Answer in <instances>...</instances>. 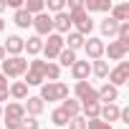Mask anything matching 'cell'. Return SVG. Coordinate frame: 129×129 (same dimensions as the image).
<instances>
[{
  "mask_svg": "<svg viewBox=\"0 0 129 129\" xmlns=\"http://www.w3.org/2000/svg\"><path fill=\"white\" fill-rule=\"evenodd\" d=\"M69 18H71V28H76L79 36H89L91 28H94V20L89 18V13L84 10V3L81 0H69Z\"/></svg>",
  "mask_w": 129,
  "mask_h": 129,
  "instance_id": "obj_1",
  "label": "cell"
},
{
  "mask_svg": "<svg viewBox=\"0 0 129 129\" xmlns=\"http://www.w3.org/2000/svg\"><path fill=\"white\" fill-rule=\"evenodd\" d=\"M25 71H28V61L23 56H5L0 74L5 79H20V76H25Z\"/></svg>",
  "mask_w": 129,
  "mask_h": 129,
  "instance_id": "obj_2",
  "label": "cell"
},
{
  "mask_svg": "<svg viewBox=\"0 0 129 129\" xmlns=\"http://www.w3.org/2000/svg\"><path fill=\"white\" fill-rule=\"evenodd\" d=\"M63 99H69V86L63 81L41 84V101H63Z\"/></svg>",
  "mask_w": 129,
  "mask_h": 129,
  "instance_id": "obj_3",
  "label": "cell"
},
{
  "mask_svg": "<svg viewBox=\"0 0 129 129\" xmlns=\"http://www.w3.org/2000/svg\"><path fill=\"white\" fill-rule=\"evenodd\" d=\"M3 119H5V126L8 129H20V121L25 119V109L20 101H10L5 109H3Z\"/></svg>",
  "mask_w": 129,
  "mask_h": 129,
  "instance_id": "obj_4",
  "label": "cell"
},
{
  "mask_svg": "<svg viewBox=\"0 0 129 129\" xmlns=\"http://www.w3.org/2000/svg\"><path fill=\"white\" fill-rule=\"evenodd\" d=\"M43 66H46V61H41V58H33V61H28V71H25V86H41V84H46V79H43Z\"/></svg>",
  "mask_w": 129,
  "mask_h": 129,
  "instance_id": "obj_5",
  "label": "cell"
},
{
  "mask_svg": "<svg viewBox=\"0 0 129 129\" xmlns=\"http://www.w3.org/2000/svg\"><path fill=\"white\" fill-rule=\"evenodd\" d=\"M66 48V41H63V36H58V33H51L48 36V41H43V56H46V61H53V58H58V53Z\"/></svg>",
  "mask_w": 129,
  "mask_h": 129,
  "instance_id": "obj_6",
  "label": "cell"
},
{
  "mask_svg": "<svg viewBox=\"0 0 129 129\" xmlns=\"http://www.w3.org/2000/svg\"><path fill=\"white\" fill-rule=\"evenodd\" d=\"M74 94H76V101L79 104H99V94H96V89L89 81H76Z\"/></svg>",
  "mask_w": 129,
  "mask_h": 129,
  "instance_id": "obj_7",
  "label": "cell"
},
{
  "mask_svg": "<svg viewBox=\"0 0 129 129\" xmlns=\"http://www.w3.org/2000/svg\"><path fill=\"white\" fill-rule=\"evenodd\" d=\"M129 81V63L126 61H119V66L116 69H109V81L106 84H111V86H124Z\"/></svg>",
  "mask_w": 129,
  "mask_h": 129,
  "instance_id": "obj_8",
  "label": "cell"
},
{
  "mask_svg": "<svg viewBox=\"0 0 129 129\" xmlns=\"http://www.w3.org/2000/svg\"><path fill=\"white\" fill-rule=\"evenodd\" d=\"M33 28H36V36H38V38L51 36V33H53V20H51V15H48V13L33 15Z\"/></svg>",
  "mask_w": 129,
  "mask_h": 129,
  "instance_id": "obj_9",
  "label": "cell"
},
{
  "mask_svg": "<svg viewBox=\"0 0 129 129\" xmlns=\"http://www.w3.org/2000/svg\"><path fill=\"white\" fill-rule=\"evenodd\" d=\"M84 51H86V56H89L91 61H99V58H104V41L89 36V41L84 43ZM89 58H86V61H89Z\"/></svg>",
  "mask_w": 129,
  "mask_h": 129,
  "instance_id": "obj_10",
  "label": "cell"
},
{
  "mask_svg": "<svg viewBox=\"0 0 129 129\" xmlns=\"http://www.w3.org/2000/svg\"><path fill=\"white\" fill-rule=\"evenodd\" d=\"M51 20H53V33H58V36L71 33V18H69V13H66V10L51 15Z\"/></svg>",
  "mask_w": 129,
  "mask_h": 129,
  "instance_id": "obj_11",
  "label": "cell"
},
{
  "mask_svg": "<svg viewBox=\"0 0 129 129\" xmlns=\"http://www.w3.org/2000/svg\"><path fill=\"white\" fill-rule=\"evenodd\" d=\"M5 56H20L23 53V38L20 36H8V41L3 43Z\"/></svg>",
  "mask_w": 129,
  "mask_h": 129,
  "instance_id": "obj_12",
  "label": "cell"
},
{
  "mask_svg": "<svg viewBox=\"0 0 129 129\" xmlns=\"http://www.w3.org/2000/svg\"><path fill=\"white\" fill-rule=\"evenodd\" d=\"M96 94H99V104H101V101H104V104H114V101L119 99V89L111 86V84H104L101 89H96Z\"/></svg>",
  "mask_w": 129,
  "mask_h": 129,
  "instance_id": "obj_13",
  "label": "cell"
},
{
  "mask_svg": "<svg viewBox=\"0 0 129 129\" xmlns=\"http://www.w3.org/2000/svg\"><path fill=\"white\" fill-rule=\"evenodd\" d=\"M119 106L116 104H101V111H99V119L101 121H106V124H114V121H119Z\"/></svg>",
  "mask_w": 129,
  "mask_h": 129,
  "instance_id": "obj_14",
  "label": "cell"
},
{
  "mask_svg": "<svg viewBox=\"0 0 129 129\" xmlns=\"http://www.w3.org/2000/svg\"><path fill=\"white\" fill-rule=\"evenodd\" d=\"M89 74H91V63H89V61H76L74 66H71V76H74V81H86Z\"/></svg>",
  "mask_w": 129,
  "mask_h": 129,
  "instance_id": "obj_15",
  "label": "cell"
},
{
  "mask_svg": "<svg viewBox=\"0 0 129 129\" xmlns=\"http://www.w3.org/2000/svg\"><path fill=\"white\" fill-rule=\"evenodd\" d=\"M104 56H109L111 61H124V56H126V48H124L119 41H111L109 46H104Z\"/></svg>",
  "mask_w": 129,
  "mask_h": 129,
  "instance_id": "obj_16",
  "label": "cell"
},
{
  "mask_svg": "<svg viewBox=\"0 0 129 129\" xmlns=\"http://www.w3.org/2000/svg\"><path fill=\"white\" fill-rule=\"evenodd\" d=\"M84 10L86 13H109L111 10V0H86Z\"/></svg>",
  "mask_w": 129,
  "mask_h": 129,
  "instance_id": "obj_17",
  "label": "cell"
},
{
  "mask_svg": "<svg viewBox=\"0 0 129 129\" xmlns=\"http://www.w3.org/2000/svg\"><path fill=\"white\" fill-rule=\"evenodd\" d=\"M23 109H25V114H28V116H38V114L46 109V104L41 101V96H28V99H25V104H23Z\"/></svg>",
  "mask_w": 129,
  "mask_h": 129,
  "instance_id": "obj_18",
  "label": "cell"
},
{
  "mask_svg": "<svg viewBox=\"0 0 129 129\" xmlns=\"http://www.w3.org/2000/svg\"><path fill=\"white\" fill-rule=\"evenodd\" d=\"M111 15L109 18H114L116 23H126L129 20V3H119V5H111V10H109Z\"/></svg>",
  "mask_w": 129,
  "mask_h": 129,
  "instance_id": "obj_19",
  "label": "cell"
},
{
  "mask_svg": "<svg viewBox=\"0 0 129 129\" xmlns=\"http://www.w3.org/2000/svg\"><path fill=\"white\" fill-rule=\"evenodd\" d=\"M23 51H28L30 56H38V53L43 51V38H38V36H30L28 41H23Z\"/></svg>",
  "mask_w": 129,
  "mask_h": 129,
  "instance_id": "obj_20",
  "label": "cell"
},
{
  "mask_svg": "<svg viewBox=\"0 0 129 129\" xmlns=\"http://www.w3.org/2000/svg\"><path fill=\"white\" fill-rule=\"evenodd\" d=\"M8 94H10L13 99H18V101H25V99H28V86H25L23 81H15V84L8 86Z\"/></svg>",
  "mask_w": 129,
  "mask_h": 129,
  "instance_id": "obj_21",
  "label": "cell"
},
{
  "mask_svg": "<svg viewBox=\"0 0 129 129\" xmlns=\"http://www.w3.org/2000/svg\"><path fill=\"white\" fill-rule=\"evenodd\" d=\"M61 109H63V111H66V114H69L71 119L81 114V104H79L76 99H63V101H61Z\"/></svg>",
  "mask_w": 129,
  "mask_h": 129,
  "instance_id": "obj_22",
  "label": "cell"
},
{
  "mask_svg": "<svg viewBox=\"0 0 129 129\" xmlns=\"http://www.w3.org/2000/svg\"><path fill=\"white\" fill-rule=\"evenodd\" d=\"M58 76H61V66H58V63H53V61H48L46 66H43V79L58 81Z\"/></svg>",
  "mask_w": 129,
  "mask_h": 129,
  "instance_id": "obj_23",
  "label": "cell"
},
{
  "mask_svg": "<svg viewBox=\"0 0 129 129\" xmlns=\"http://www.w3.org/2000/svg\"><path fill=\"white\" fill-rule=\"evenodd\" d=\"M23 10L28 15H38V13L46 10V3H43V0H28V3H23Z\"/></svg>",
  "mask_w": 129,
  "mask_h": 129,
  "instance_id": "obj_24",
  "label": "cell"
},
{
  "mask_svg": "<svg viewBox=\"0 0 129 129\" xmlns=\"http://www.w3.org/2000/svg\"><path fill=\"white\" fill-rule=\"evenodd\" d=\"M51 121H53L56 126H66V124L71 121V116H69L66 111H63V109L58 106V109H53V111H51Z\"/></svg>",
  "mask_w": 129,
  "mask_h": 129,
  "instance_id": "obj_25",
  "label": "cell"
},
{
  "mask_svg": "<svg viewBox=\"0 0 129 129\" xmlns=\"http://www.w3.org/2000/svg\"><path fill=\"white\" fill-rule=\"evenodd\" d=\"M76 61H79V58H76V53H74L71 48H63V51L58 53V63H61V66H69V69H71Z\"/></svg>",
  "mask_w": 129,
  "mask_h": 129,
  "instance_id": "obj_26",
  "label": "cell"
},
{
  "mask_svg": "<svg viewBox=\"0 0 129 129\" xmlns=\"http://www.w3.org/2000/svg\"><path fill=\"white\" fill-rule=\"evenodd\" d=\"M63 41H69V48H71L74 53H76L79 48H84V43H86V38H84V36H79L76 30H71V33H69V38H63Z\"/></svg>",
  "mask_w": 129,
  "mask_h": 129,
  "instance_id": "obj_27",
  "label": "cell"
},
{
  "mask_svg": "<svg viewBox=\"0 0 129 129\" xmlns=\"http://www.w3.org/2000/svg\"><path fill=\"white\" fill-rule=\"evenodd\" d=\"M13 20H15V25H18V28H28V25H33V15H28L23 8H20V10H15Z\"/></svg>",
  "mask_w": 129,
  "mask_h": 129,
  "instance_id": "obj_28",
  "label": "cell"
},
{
  "mask_svg": "<svg viewBox=\"0 0 129 129\" xmlns=\"http://www.w3.org/2000/svg\"><path fill=\"white\" fill-rule=\"evenodd\" d=\"M91 74H94V76H99V79H106V76H109V63H106V61H101V58H99V61H94V63H91Z\"/></svg>",
  "mask_w": 129,
  "mask_h": 129,
  "instance_id": "obj_29",
  "label": "cell"
},
{
  "mask_svg": "<svg viewBox=\"0 0 129 129\" xmlns=\"http://www.w3.org/2000/svg\"><path fill=\"white\" fill-rule=\"evenodd\" d=\"M116 30H119V23H116L114 18H104V20H101V33H104V36L111 38V36H116Z\"/></svg>",
  "mask_w": 129,
  "mask_h": 129,
  "instance_id": "obj_30",
  "label": "cell"
},
{
  "mask_svg": "<svg viewBox=\"0 0 129 129\" xmlns=\"http://www.w3.org/2000/svg\"><path fill=\"white\" fill-rule=\"evenodd\" d=\"M81 111H84V119H99L101 104H81Z\"/></svg>",
  "mask_w": 129,
  "mask_h": 129,
  "instance_id": "obj_31",
  "label": "cell"
},
{
  "mask_svg": "<svg viewBox=\"0 0 129 129\" xmlns=\"http://www.w3.org/2000/svg\"><path fill=\"white\" fill-rule=\"evenodd\" d=\"M46 8H48L51 13H63V8H66V0H48Z\"/></svg>",
  "mask_w": 129,
  "mask_h": 129,
  "instance_id": "obj_32",
  "label": "cell"
},
{
  "mask_svg": "<svg viewBox=\"0 0 129 129\" xmlns=\"http://www.w3.org/2000/svg\"><path fill=\"white\" fill-rule=\"evenodd\" d=\"M86 129H111V124H106L101 119H86Z\"/></svg>",
  "mask_w": 129,
  "mask_h": 129,
  "instance_id": "obj_33",
  "label": "cell"
},
{
  "mask_svg": "<svg viewBox=\"0 0 129 129\" xmlns=\"http://www.w3.org/2000/svg\"><path fill=\"white\" fill-rule=\"evenodd\" d=\"M8 96H10V94H8V79H5L3 74H0V104H3Z\"/></svg>",
  "mask_w": 129,
  "mask_h": 129,
  "instance_id": "obj_34",
  "label": "cell"
},
{
  "mask_svg": "<svg viewBox=\"0 0 129 129\" xmlns=\"http://www.w3.org/2000/svg\"><path fill=\"white\" fill-rule=\"evenodd\" d=\"M38 124H41V121H38L36 116H25V119L20 121V129H38Z\"/></svg>",
  "mask_w": 129,
  "mask_h": 129,
  "instance_id": "obj_35",
  "label": "cell"
},
{
  "mask_svg": "<svg viewBox=\"0 0 129 129\" xmlns=\"http://www.w3.org/2000/svg\"><path fill=\"white\" fill-rule=\"evenodd\" d=\"M69 129H86V119L79 114V116H74L71 121H69Z\"/></svg>",
  "mask_w": 129,
  "mask_h": 129,
  "instance_id": "obj_36",
  "label": "cell"
},
{
  "mask_svg": "<svg viewBox=\"0 0 129 129\" xmlns=\"http://www.w3.org/2000/svg\"><path fill=\"white\" fill-rule=\"evenodd\" d=\"M5 5H10V8L20 10V8H23V0H5Z\"/></svg>",
  "mask_w": 129,
  "mask_h": 129,
  "instance_id": "obj_37",
  "label": "cell"
},
{
  "mask_svg": "<svg viewBox=\"0 0 129 129\" xmlns=\"http://www.w3.org/2000/svg\"><path fill=\"white\" fill-rule=\"evenodd\" d=\"M5 61V51H3V43H0V63Z\"/></svg>",
  "mask_w": 129,
  "mask_h": 129,
  "instance_id": "obj_38",
  "label": "cell"
},
{
  "mask_svg": "<svg viewBox=\"0 0 129 129\" xmlns=\"http://www.w3.org/2000/svg\"><path fill=\"white\" fill-rule=\"evenodd\" d=\"M5 8H8V5H5V0H0V13H3Z\"/></svg>",
  "mask_w": 129,
  "mask_h": 129,
  "instance_id": "obj_39",
  "label": "cell"
},
{
  "mask_svg": "<svg viewBox=\"0 0 129 129\" xmlns=\"http://www.w3.org/2000/svg\"><path fill=\"white\" fill-rule=\"evenodd\" d=\"M3 30H5V20H3V18H0V33H3Z\"/></svg>",
  "mask_w": 129,
  "mask_h": 129,
  "instance_id": "obj_40",
  "label": "cell"
},
{
  "mask_svg": "<svg viewBox=\"0 0 129 129\" xmlns=\"http://www.w3.org/2000/svg\"><path fill=\"white\" fill-rule=\"evenodd\" d=\"M0 116H3V104H0Z\"/></svg>",
  "mask_w": 129,
  "mask_h": 129,
  "instance_id": "obj_41",
  "label": "cell"
},
{
  "mask_svg": "<svg viewBox=\"0 0 129 129\" xmlns=\"http://www.w3.org/2000/svg\"><path fill=\"white\" fill-rule=\"evenodd\" d=\"M0 129H3V126H0Z\"/></svg>",
  "mask_w": 129,
  "mask_h": 129,
  "instance_id": "obj_42",
  "label": "cell"
}]
</instances>
